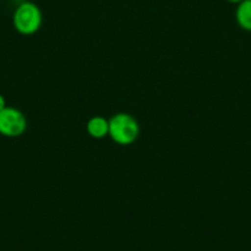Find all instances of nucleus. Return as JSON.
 Instances as JSON below:
<instances>
[{
  "label": "nucleus",
  "instance_id": "1",
  "mask_svg": "<svg viewBox=\"0 0 251 251\" xmlns=\"http://www.w3.org/2000/svg\"><path fill=\"white\" fill-rule=\"evenodd\" d=\"M108 136L120 146H129L139 136L138 121L129 113H116L108 120Z\"/></svg>",
  "mask_w": 251,
  "mask_h": 251
},
{
  "label": "nucleus",
  "instance_id": "2",
  "mask_svg": "<svg viewBox=\"0 0 251 251\" xmlns=\"http://www.w3.org/2000/svg\"><path fill=\"white\" fill-rule=\"evenodd\" d=\"M42 11L32 1L19 4L13 15V24L19 33L25 36L37 32L42 25Z\"/></svg>",
  "mask_w": 251,
  "mask_h": 251
},
{
  "label": "nucleus",
  "instance_id": "3",
  "mask_svg": "<svg viewBox=\"0 0 251 251\" xmlns=\"http://www.w3.org/2000/svg\"><path fill=\"white\" fill-rule=\"evenodd\" d=\"M27 120L20 110L6 106L0 111V134L9 138H16L25 133Z\"/></svg>",
  "mask_w": 251,
  "mask_h": 251
},
{
  "label": "nucleus",
  "instance_id": "4",
  "mask_svg": "<svg viewBox=\"0 0 251 251\" xmlns=\"http://www.w3.org/2000/svg\"><path fill=\"white\" fill-rule=\"evenodd\" d=\"M86 131L93 138L102 139L108 136V120L101 116L90 118L86 123Z\"/></svg>",
  "mask_w": 251,
  "mask_h": 251
},
{
  "label": "nucleus",
  "instance_id": "5",
  "mask_svg": "<svg viewBox=\"0 0 251 251\" xmlns=\"http://www.w3.org/2000/svg\"><path fill=\"white\" fill-rule=\"evenodd\" d=\"M235 20L239 27L251 32V0H243L235 10Z\"/></svg>",
  "mask_w": 251,
  "mask_h": 251
},
{
  "label": "nucleus",
  "instance_id": "6",
  "mask_svg": "<svg viewBox=\"0 0 251 251\" xmlns=\"http://www.w3.org/2000/svg\"><path fill=\"white\" fill-rule=\"evenodd\" d=\"M6 107V101H5V98H4L1 94H0V111L4 110V108Z\"/></svg>",
  "mask_w": 251,
  "mask_h": 251
},
{
  "label": "nucleus",
  "instance_id": "7",
  "mask_svg": "<svg viewBox=\"0 0 251 251\" xmlns=\"http://www.w3.org/2000/svg\"><path fill=\"white\" fill-rule=\"evenodd\" d=\"M226 1H228V3H230V4H236V5H238V4L241 3L243 0H226Z\"/></svg>",
  "mask_w": 251,
  "mask_h": 251
}]
</instances>
